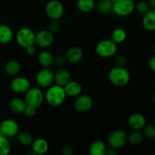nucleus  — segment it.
Returning a JSON list of instances; mask_svg holds the SVG:
<instances>
[{
  "mask_svg": "<svg viewBox=\"0 0 155 155\" xmlns=\"http://www.w3.org/2000/svg\"><path fill=\"white\" fill-rule=\"evenodd\" d=\"M44 96L50 105L52 107H58L65 101L67 95L64 87L55 84L48 87Z\"/></svg>",
  "mask_w": 155,
  "mask_h": 155,
  "instance_id": "nucleus-1",
  "label": "nucleus"
},
{
  "mask_svg": "<svg viewBox=\"0 0 155 155\" xmlns=\"http://www.w3.org/2000/svg\"><path fill=\"white\" fill-rule=\"evenodd\" d=\"M21 69V64L15 60L9 61L5 65V72L9 76H16L20 73Z\"/></svg>",
  "mask_w": 155,
  "mask_h": 155,
  "instance_id": "nucleus-23",
  "label": "nucleus"
},
{
  "mask_svg": "<svg viewBox=\"0 0 155 155\" xmlns=\"http://www.w3.org/2000/svg\"><path fill=\"white\" fill-rule=\"evenodd\" d=\"M127 58L124 55H118L115 59V63L117 66L124 67V65L127 64Z\"/></svg>",
  "mask_w": 155,
  "mask_h": 155,
  "instance_id": "nucleus-36",
  "label": "nucleus"
},
{
  "mask_svg": "<svg viewBox=\"0 0 155 155\" xmlns=\"http://www.w3.org/2000/svg\"><path fill=\"white\" fill-rule=\"evenodd\" d=\"M67 61L71 64H77L82 60L83 57V51L80 47H71L66 52Z\"/></svg>",
  "mask_w": 155,
  "mask_h": 155,
  "instance_id": "nucleus-15",
  "label": "nucleus"
},
{
  "mask_svg": "<svg viewBox=\"0 0 155 155\" xmlns=\"http://www.w3.org/2000/svg\"><path fill=\"white\" fill-rule=\"evenodd\" d=\"M34 32L28 27H23L20 29L16 35V41L18 45L22 48H26L27 47L35 44Z\"/></svg>",
  "mask_w": 155,
  "mask_h": 155,
  "instance_id": "nucleus-5",
  "label": "nucleus"
},
{
  "mask_svg": "<svg viewBox=\"0 0 155 155\" xmlns=\"http://www.w3.org/2000/svg\"><path fill=\"white\" fill-rule=\"evenodd\" d=\"M36 107H33V106H30V105H27L26 106L25 109L24 110V114L26 117H32L34 116L36 114Z\"/></svg>",
  "mask_w": 155,
  "mask_h": 155,
  "instance_id": "nucleus-35",
  "label": "nucleus"
},
{
  "mask_svg": "<svg viewBox=\"0 0 155 155\" xmlns=\"http://www.w3.org/2000/svg\"><path fill=\"white\" fill-rule=\"evenodd\" d=\"M77 8L79 10L84 13L91 12L95 7V0H77Z\"/></svg>",
  "mask_w": 155,
  "mask_h": 155,
  "instance_id": "nucleus-26",
  "label": "nucleus"
},
{
  "mask_svg": "<svg viewBox=\"0 0 155 155\" xmlns=\"http://www.w3.org/2000/svg\"><path fill=\"white\" fill-rule=\"evenodd\" d=\"M148 66L151 71L155 73V54L151 56L148 61Z\"/></svg>",
  "mask_w": 155,
  "mask_h": 155,
  "instance_id": "nucleus-38",
  "label": "nucleus"
},
{
  "mask_svg": "<svg viewBox=\"0 0 155 155\" xmlns=\"http://www.w3.org/2000/svg\"><path fill=\"white\" fill-rule=\"evenodd\" d=\"M14 33L9 26L0 24V44H8L12 42Z\"/></svg>",
  "mask_w": 155,
  "mask_h": 155,
  "instance_id": "nucleus-20",
  "label": "nucleus"
},
{
  "mask_svg": "<svg viewBox=\"0 0 155 155\" xmlns=\"http://www.w3.org/2000/svg\"><path fill=\"white\" fill-rule=\"evenodd\" d=\"M67 61V59L65 56L63 55H58L55 58H54V61L53 64L58 68H62L65 64Z\"/></svg>",
  "mask_w": 155,
  "mask_h": 155,
  "instance_id": "nucleus-34",
  "label": "nucleus"
},
{
  "mask_svg": "<svg viewBox=\"0 0 155 155\" xmlns=\"http://www.w3.org/2000/svg\"><path fill=\"white\" fill-rule=\"evenodd\" d=\"M108 78L114 86L122 87L129 83L130 80V74L124 67L115 66L111 68L109 72Z\"/></svg>",
  "mask_w": 155,
  "mask_h": 155,
  "instance_id": "nucleus-2",
  "label": "nucleus"
},
{
  "mask_svg": "<svg viewBox=\"0 0 155 155\" xmlns=\"http://www.w3.org/2000/svg\"><path fill=\"white\" fill-rule=\"evenodd\" d=\"M61 24L58 20L57 19H51V21L48 24V30L54 34L58 33L60 30Z\"/></svg>",
  "mask_w": 155,
  "mask_h": 155,
  "instance_id": "nucleus-33",
  "label": "nucleus"
},
{
  "mask_svg": "<svg viewBox=\"0 0 155 155\" xmlns=\"http://www.w3.org/2000/svg\"><path fill=\"white\" fill-rule=\"evenodd\" d=\"M30 88V82L24 77H17L11 83V89L15 93H24Z\"/></svg>",
  "mask_w": 155,
  "mask_h": 155,
  "instance_id": "nucleus-13",
  "label": "nucleus"
},
{
  "mask_svg": "<svg viewBox=\"0 0 155 155\" xmlns=\"http://www.w3.org/2000/svg\"><path fill=\"white\" fill-rule=\"evenodd\" d=\"M0 21H1V17H0Z\"/></svg>",
  "mask_w": 155,
  "mask_h": 155,
  "instance_id": "nucleus-45",
  "label": "nucleus"
},
{
  "mask_svg": "<svg viewBox=\"0 0 155 155\" xmlns=\"http://www.w3.org/2000/svg\"><path fill=\"white\" fill-rule=\"evenodd\" d=\"M110 1H112V2H114V1H116V0H110Z\"/></svg>",
  "mask_w": 155,
  "mask_h": 155,
  "instance_id": "nucleus-44",
  "label": "nucleus"
},
{
  "mask_svg": "<svg viewBox=\"0 0 155 155\" xmlns=\"http://www.w3.org/2000/svg\"><path fill=\"white\" fill-rule=\"evenodd\" d=\"M152 101H153V103L155 104V94L153 95V97H152Z\"/></svg>",
  "mask_w": 155,
  "mask_h": 155,
  "instance_id": "nucleus-42",
  "label": "nucleus"
},
{
  "mask_svg": "<svg viewBox=\"0 0 155 155\" xmlns=\"http://www.w3.org/2000/svg\"><path fill=\"white\" fill-rule=\"evenodd\" d=\"M71 80V74L66 69L61 68L54 74V82L56 85L64 87Z\"/></svg>",
  "mask_w": 155,
  "mask_h": 155,
  "instance_id": "nucleus-16",
  "label": "nucleus"
},
{
  "mask_svg": "<svg viewBox=\"0 0 155 155\" xmlns=\"http://www.w3.org/2000/svg\"><path fill=\"white\" fill-rule=\"evenodd\" d=\"M32 150L35 154H45L49 148L48 142L44 139H37L32 143Z\"/></svg>",
  "mask_w": 155,
  "mask_h": 155,
  "instance_id": "nucleus-19",
  "label": "nucleus"
},
{
  "mask_svg": "<svg viewBox=\"0 0 155 155\" xmlns=\"http://www.w3.org/2000/svg\"><path fill=\"white\" fill-rule=\"evenodd\" d=\"M65 93L68 96L70 97H77L80 95L83 90L81 84L77 81H71L64 87Z\"/></svg>",
  "mask_w": 155,
  "mask_h": 155,
  "instance_id": "nucleus-18",
  "label": "nucleus"
},
{
  "mask_svg": "<svg viewBox=\"0 0 155 155\" xmlns=\"http://www.w3.org/2000/svg\"><path fill=\"white\" fill-rule=\"evenodd\" d=\"M93 104L92 98L89 95L83 94L77 96L74 101V108L80 113H84L90 110Z\"/></svg>",
  "mask_w": 155,
  "mask_h": 155,
  "instance_id": "nucleus-12",
  "label": "nucleus"
},
{
  "mask_svg": "<svg viewBox=\"0 0 155 155\" xmlns=\"http://www.w3.org/2000/svg\"><path fill=\"white\" fill-rule=\"evenodd\" d=\"M18 140L21 145L24 146H30L32 145L33 140V136L27 132H21L18 133Z\"/></svg>",
  "mask_w": 155,
  "mask_h": 155,
  "instance_id": "nucleus-29",
  "label": "nucleus"
},
{
  "mask_svg": "<svg viewBox=\"0 0 155 155\" xmlns=\"http://www.w3.org/2000/svg\"><path fill=\"white\" fill-rule=\"evenodd\" d=\"M97 11L101 14H107L112 12L113 8V2L110 0H98L95 3Z\"/></svg>",
  "mask_w": 155,
  "mask_h": 155,
  "instance_id": "nucleus-25",
  "label": "nucleus"
},
{
  "mask_svg": "<svg viewBox=\"0 0 155 155\" xmlns=\"http://www.w3.org/2000/svg\"><path fill=\"white\" fill-rule=\"evenodd\" d=\"M154 86H155V82H154Z\"/></svg>",
  "mask_w": 155,
  "mask_h": 155,
  "instance_id": "nucleus-46",
  "label": "nucleus"
},
{
  "mask_svg": "<svg viewBox=\"0 0 155 155\" xmlns=\"http://www.w3.org/2000/svg\"><path fill=\"white\" fill-rule=\"evenodd\" d=\"M44 98L45 96L41 89L38 88H30L26 92L24 101L27 105L33 106L38 108L43 102Z\"/></svg>",
  "mask_w": 155,
  "mask_h": 155,
  "instance_id": "nucleus-6",
  "label": "nucleus"
},
{
  "mask_svg": "<svg viewBox=\"0 0 155 155\" xmlns=\"http://www.w3.org/2000/svg\"><path fill=\"white\" fill-rule=\"evenodd\" d=\"M144 139L143 133L140 130H133L132 133L127 136V141L132 145H139L142 142Z\"/></svg>",
  "mask_w": 155,
  "mask_h": 155,
  "instance_id": "nucleus-27",
  "label": "nucleus"
},
{
  "mask_svg": "<svg viewBox=\"0 0 155 155\" xmlns=\"http://www.w3.org/2000/svg\"><path fill=\"white\" fill-rule=\"evenodd\" d=\"M143 135L148 139H153L155 134V127L152 124H146L142 129Z\"/></svg>",
  "mask_w": 155,
  "mask_h": 155,
  "instance_id": "nucleus-32",
  "label": "nucleus"
},
{
  "mask_svg": "<svg viewBox=\"0 0 155 155\" xmlns=\"http://www.w3.org/2000/svg\"><path fill=\"white\" fill-rule=\"evenodd\" d=\"M27 104L25 101L21 98H14L9 102V107L13 112L16 114L24 113Z\"/></svg>",
  "mask_w": 155,
  "mask_h": 155,
  "instance_id": "nucleus-22",
  "label": "nucleus"
},
{
  "mask_svg": "<svg viewBox=\"0 0 155 155\" xmlns=\"http://www.w3.org/2000/svg\"><path fill=\"white\" fill-rule=\"evenodd\" d=\"M128 124L132 130H141L146 125V119L142 114L135 113L129 118Z\"/></svg>",
  "mask_w": 155,
  "mask_h": 155,
  "instance_id": "nucleus-14",
  "label": "nucleus"
},
{
  "mask_svg": "<svg viewBox=\"0 0 155 155\" xmlns=\"http://www.w3.org/2000/svg\"><path fill=\"white\" fill-rule=\"evenodd\" d=\"M135 4L134 0H116L113 2L112 12L121 17L128 16L135 10Z\"/></svg>",
  "mask_w": 155,
  "mask_h": 155,
  "instance_id": "nucleus-4",
  "label": "nucleus"
},
{
  "mask_svg": "<svg viewBox=\"0 0 155 155\" xmlns=\"http://www.w3.org/2000/svg\"><path fill=\"white\" fill-rule=\"evenodd\" d=\"M106 154L117 155V152L116 149H114V148H110V149H108V150L107 149V151H106Z\"/></svg>",
  "mask_w": 155,
  "mask_h": 155,
  "instance_id": "nucleus-40",
  "label": "nucleus"
},
{
  "mask_svg": "<svg viewBox=\"0 0 155 155\" xmlns=\"http://www.w3.org/2000/svg\"><path fill=\"white\" fill-rule=\"evenodd\" d=\"M153 139H154V140L155 141V134H154V138H153Z\"/></svg>",
  "mask_w": 155,
  "mask_h": 155,
  "instance_id": "nucleus-43",
  "label": "nucleus"
},
{
  "mask_svg": "<svg viewBox=\"0 0 155 155\" xmlns=\"http://www.w3.org/2000/svg\"><path fill=\"white\" fill-rule=\"evenodd\" d=\"M142 23L144 29L147 31H155V10H149L144 14Z\"/></svg>",
  "mask_w": 155,
  "mask_h": 155,
  "instance_id": "nucleus-17",
  "label": "nucleus"
},
{
  "mask_svg": "<svg viewBox=\"0 0 155 155\" xmlns=\"http://www.w3.org/2000/svg\"><path fill=\"white\" fill-rule=\"evenodd\" d=\"M117 51V45L110 39H104L95 46V52L101 58H110Z\"/></svg>",
  "mask_w": 155,
  "mask_h": 155,
  "instance_id": "nucleus-3",
  "label": "nucleus"
},
{
  "mask_svg": "<svg viewBox=\"0 0 155 155\" xmlns=\"http://www.w3.org/2000/svg\"><path fill=\"white\" fill-rule=\"evenodd\" d=\"M61 153L64 155H72L74 154V148L70 145H66L62 148Z\"/></svg>",
  "mask_w": 155,
  "mask_h": 155,
  "instance_id": "nucleus-37",
  "label": "nucleus"
},
{
  "mask_svg": "<svg viewBox=\"0 0 155 155\" xmlns=\"http://www.w3.org/2000/svg\"><path fill=\"white\" fill-rule=\"evenodd\" d=\"M54 34L49 30H43L35 36V43L40 48H48L54 42Z\"/></svg>",
  "mask_w": 155,
  "mask_h": 155,
  "instance_id": "nucleus-11",
  "label": "nucleus"
},
{
  "mask_svg": "<svg viewBox=\"0 0 155 155\" xmlns=\"http://www.w3.org/2000/svg\"><path fill=\"white\" fill-rule=\"evenodd\" d=\"M11 152V145L7 137L0 134V155H8Z\"/></svg>",
  "mask_w": 155,
  "mask_h": 155,
  "instance_id": "nucleus-30",
  "label": "nucleus"
},
{
  "mask_svg": "<svg viewBox=\"0 0 155 155\" xmlns=\"http://www.w3.org/2000/svg\"><path fill=\"white\" fill-rule=\"evenodd\" d=\"M25 49H26V51H27V54H30V55H33V54H34L35 53H36V47H35L34 45H30V46L27 47Z\"/></svg>",
  "mask_w": 155,
  "mask_h": 155,
  "instance_id": "nucleus-39",
  "label": "nucleus"
},
{
  "mask_svg": "<svg viewBox=\"0 0 155 155\" xmlns=\"http://www.w3.org/2000/svg\"><path fill=\"white\" fill-rule=\"evenodd\" d=\"M106 151L107 148L102 141H95L89 147V154L91 155H104L106 154Z\"/></svg>",
  "mask_w": 155,
  "mask_h": 155,
  "instance_id": "nucleus-21",
  "label": "nucleus"
},
{
  "mask_svg": "<svg viewBox=\"0 0 155 155\" xmlns=\"http://www.w3.org/2000/svg\"><path fill=\"white\" fill-rule=\"evenodd\" d=\"M54 74L48 68H44L37 73L36 80L39 86L48 88L51 86L54 82Z\"/></svg>",
  "mask_w": 155,
  "mask_h": 155,
  "instance_id": "nucleus-10",
  "label": "nucleus"
},
{
  "mask_svg": "<svg viewBox=\"0 0 155 155\" xmlns=\"http://www.w3.org/2000/svg\"><path fill=\"white\" fill-rule=\"evenodd\" d=\"M148 2L150 6V8L155 10V0H148Z\"/></svg>",
  "mask_w": 155,
  "mask_h": 155,
  "instance_id": "nucleus-41",
  "label": "nucleus"
},
{
  "mask_svg": "<svg viewBox=\"0 0 155 155\" xmlns=\"http://www.w3.org/2000/svg\"><path fill=\"white\" fill-rule=\"evenodd\" d=\"M38 61L43 68H49L54 61V57L51 52L42 51L38 55Z\"/></svg>",
  "mask_w": 155,
  "mask_h": 155,
  "instance_id": "nucleus-24",
  "label": "nucleus"
},
{
  "mask_svg": "<svg viewBox=\"0 0 155 155\" xmlns=\"http://www.w3.org/2000/svg\"><path fill=\"white\" fill-rule=\"evenodd\" d=\"M19 133L18 123L12 119H5L0 124V134L5 137H14Z\"/></svg>",
  "mask_w": 155,
  "mask_h": 155,
  "instance_id": "nucleus-9",
  "label": "nucleus"
},
{
  "mask_svg": "<svg viewBox=\"0 0 155 155\" xmlns=\"http://www.w3.org/2000/svg\"><path fill=\"white\" fill-rule=\"evenodd\" d=\"M135 9L139 13L144 15L150 10V6L148 2L145 1V0H140L135 4Z\"/></svg>",
  "mask_w": 155,
  "mask_h": 155,
  "instance_id": "nucleus-31",
  "label": "nucleus"
},
{
  "mask_svg": "<svg viewBox=\"0 0 155 155\" xmlns=\"http://www.w3.org/2000/svg\"><path fill=\"white\" fill-rule=\"evenodd\" d=\"M64 12L63 5L58 0H51L45 5V13L51 19L59 20Z\"/></svg>",
  "mask_w": 155,
  "mask_h": 155,
  "instance_id": "nucleus-7",
  "label": "nucleus"
},
{
  "mask_svg": "<svg viewBox=\"0 0 155 155\" xmlns=\"http://www.w3.org/2000/svg\"><path fill=\"white\" fill-rule=\"evenodd\" d=\"M107 142L110 148H113L114 149L122 148L127 142V133L123 130H115L113 133H110Z\"/></svg>",
  "mask_w": 155,
  "mask_h": 155,
  "instance_id": "nucleus-8",
  "label": "nucleus"
},
{
  "mask_svg": "<svg viewBox=\"0 0 155 155\" xmlns=\"http://www.w3.org/2000/svg\"><path fill=\"white\" fill-rule=\"evenodd\" d=\"M127 32L125 30L122 28H117L112 32L111 39L114 42L117 43H122L127 39Z\"/></svg>",
  "mask_w": 155,
  "mask_h": 155,
  "instance_id": "nucleus-28",
  "label": "nucleus"
}]
</instances>
